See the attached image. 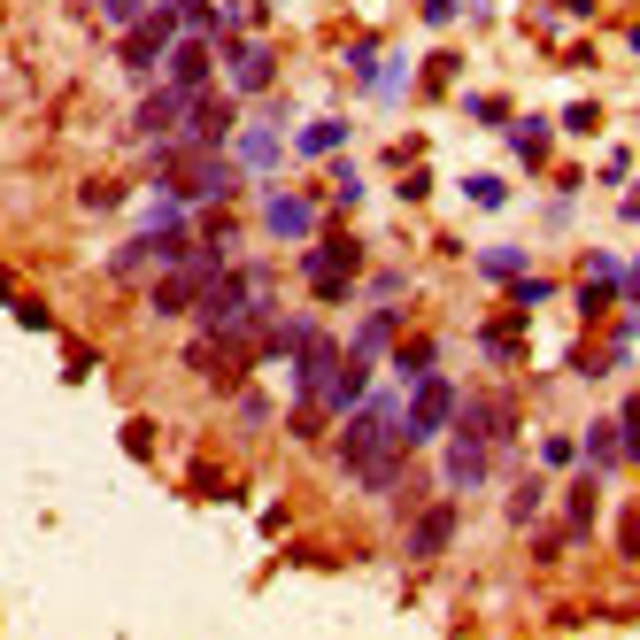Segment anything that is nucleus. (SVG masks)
<instances>
[{"label": "nucleus", "mask_w": 640, "mask_h": 640, "mask_svg": "<svg viewBox=\"0 0 640 640\" xmlns=\"http://www.w3.org/2000/svg\"><path fill=\"white\" fill-rule=\"evenodd\" d=\"M610 302H618V286H610V278H587V286H579V317H602Z\"/></svg>", "instance_id": "obj_29"}, {"label": "nucleus", "mask_w": 640, "mask_h": 640, "mask_svg": "<svg viewBox=\"0 0 640 640\" xmlns=\"http://www.w3.org/2000/svg\"><path fill=\"white\" fill-rule=\"evenodd\" d=\"M471 116H479V124H509V101H501V93H479Z\"/></svg>", "instance_id": "obj_38"}, {"label": "nucleus", "mask_w": 640, "mask_h": 640, "mask_svg": "<svg viewBox=\"0 0 640 640\" xmlns=\"http://www.w3.org/2000/svg\"><path fill=\"white\" fill-rule=\"evenodd\" d=\"M240 425L263 433V425H271V402H263V394H240Z\"/></svg>", "instance_id": "obj_36"}, {"label": "nucleus", "mask_w": 640, "mask_h": 640, "mask_svg": "<svg viewBox=\"0 0 640 640\" xmlns=\"http://www.w3.org/2000/svg\"><path fill=\"white\" fill-rule=\"evenodd\" d=\"M540 464H548V471H571V464H579V440L548 433V440H540Z\"/></svg>", "instance_id": "obj_30"}, {"label": "nucleus", "mask_w": 640, "mask_h": 640, "mask_svg": "<svg viewBox=\"0 0 640 640\" xmlns=\"http://www.w3.org/2000/svg\"><path fill=\"white\" fill-rule=\"evenodd\" d=\"M618 425H626V464H640V394H626V409H618Z\"/></svg>", "instance_id": "obj_34"}, {"label": "nucleus", "mask_w": 640, "mask_h": 640, "mask_svg": "<svg viewBox=\"0 0 640 640\" xmlns=\"http://www.w3.org/2000/svg\"><path fill=\"white\" fill-rule=\"evenodd\" d=\"M0 302H8V317L23 324V332H54V317H47V302H39V294H23V286H8Z\"/></svg>", "instance_id": "obj_26"}, {"label": "nucleus", "mask_w": 640, "mask_h": 640, "mask_svg": "<svg viewBox=\"0 0 640 640\" xmlns=\"http://www.w3.org/2000/svg\"><path fill=\"white\" fill-rule=\"evenodd\" d=\"M425 370H440V339H433V332L394 339V386H409V378H425Z\"/></svg>", "instance_id": "obj_22"}, {"label": "nucleus", "mask_w": 640, "mask_h": 640, "mask_svg": "<svg viewBox=\"0 0 640 640\" xmlns=\"http://www.w3.org/2000/svg\"><path fill=\"white\" fill-rule=\"evenodd\" d=\"M370 370H378V363H363V355H347V363L332 370V386H324V409H332V417H347V409H355V402L370 394Z\"/></svg>", "instance_id": "obj_17"}, {"label": "nucleus", "mask_w": 640, "mask_h": 640, "mask_svg": "<svg viewBox=\"0 0 640 640\" xmlns=\"http://www.w3.org/2000/svg\"><path fill=\"white\" fill-rule=\"evenodd\" d=\"M177 31H185V23H177V16L155 0V8L124 31V47H116V54H124V70H132V78H162V54L177 47Z\"/></svg>", "instance_id": "obj_6"}, {"label": "nucleus", "mask_w": 640, "mask_h": 640, "mask_svg": "<svg viewBox=\"0 0 640 640\" xmlns=\"http://www.w3.org/2000/svg\"><path fill=\"white\" fill-rule=\"evenodd\" d=\"M525 271H532L525 247H486L479 255V278H494V286H509V278H525Z\"/></svg>", "instance_id": "obj_24"}, {"label": "nucleus", "mask_w": 640, "mask_h": 640, "mask_svg": "<svg viewBox=\"0 0 640 640\" xmlns=\"http://www.w3.org/2000/svg\"><path fill=\"white\" fill-rule=\"evenodd\" d=\"M456 532H464L456 494H448V501H425V509L409 517V556H417V563H433V556H448V548H456Z\"/></svg>", "instance_id": "obj_11"}, {"label": "nucleus", "mask_w": 640, "mask_h": 640, "mask_svg": "<svg viewBox=\"0 0 640 640\" xmlns=\"http://www.w3.org/2000/svg\"><path fill=\"white\" fill-rule=\"evenodd\" d=\"M201 93H185V85H170V78H155L148 93H140V109H132V140H170L177 124H185V109H193Z\"/></svg>", "instance_id": "obj_8"}, {"label": "nucleus", "mask_w": 640, "mask_h": 640, "mask_svg": "<svg viewBox=\"0 0 640 640\" xmlns=\"http://www.w3.org/2000/svg\"><path fill=\"white\" fill-rule=\"evenodd\" d=\"M618 224H633V232H640V185H626V201H618Z\"/></svg>", "instance_id": "obj_42"}, {"label": "nucleus", "mask_w": 640, "mask_h": 640, "mask_svg": "<svg viewBox=\"0 0 640 640\" xmlns=\"http://www.w3.org/2000/svg\"><path fill=\"white\" fill-rule=\"evenodd\" d=\"M286 155H294V148H286V109H278V101H271V109H255V116L232 132V162H240L247 177H271Z\"/></svg>", "instance_id": "obj_3"}, {"label": "nucleus", "mask_w": 640, "mask_h": 640, "mask_svg": "<svg viewBox=\"0 0 640 640\" xmlns=\"http://www.w3.org/2000/svg\"><path fill=\"white\" fill-rule=\"evenodd\" d=\"M355 201H363V170L332 155V216H339V209H355Z\"/></svg>", "instance_id": "obj_27"}, {"label": "nucleus", "mask_w": 640, "mask_h": 640, "mask_svg": "<svg viewBox=\"0 0 640 640\" xmlns=\"http://www.w3.org/2000/svg\"><path fill=\"white\" fill-rule=\"evenodd\" d=\"M302 271H309V294H317V302H347V294H355V271H363V240H355V232H332V240L309 247Z\"/></svg>", "instance_id": "obj_4"}, {"label": "nucleus", "mask_w": 640, "mask_h": 640, "mask_svg": "<svg viewBox=\"0 0 640 640\" xmlns=\"http://www.w3.org/2000/svg\"><path fill=\"white\" fill-rule=\"evenodd\" d=\"M363 294H370V302H402L409 278H402V271H378V278H363Z\"/></svg>", "instance_id": "obj_31"}, {"label": "nucleus", "mask_w": 640, "mask_h": 640, "mask_svg": "<svg viewBox=\"0 0 640 640\" xmlns=\"http://www.w3.org/2000/svg\"><path fill=\"white\" fill-rule=\"evenodd\" d=\"M618 548H626V556H640V501L626 509V532H618Z\"/></svg>", "instance_id": "obj_40"}, {"label": "nucleus", "mask_w": 640, "mask_h": 640, "mask_svg": "<svg viewBox=\"0 0 640 640\" xmlns=\"http://www.w3.org/2000/svg\"><path fill=\"white\" fill-rule=\"evenodd\" d=\"M579 464H587L595 479H602V471H618V464H626V425H618V417H595V425H587V440H579Z\"/></svg>", "instance_id": "obj_15"}, {"label": "nucleus", "mask_w": 640, "mask_h": 640, "mask_svg": "<svg viewBox=\"0 0 640 640\" xmlns=\"http://www.w3.org/2000/svg\"><path fill=\"white\" fill-rule=\"evenodd\" d=\"M339 363H347V347H339V339L317 324V332L302 339V355H294V394L324 402V386H332V370H339Z\"/></svg>", "instance_id": "obj_13"}, {"label": "nucleus", "mask_w": 640, "mask_h": 640, "mask_svg": "<svg viewBox=\"0 0 640 640\" xmlns=\"http://www.w3.org/2000/svg\"><path fill=\"white\" fill-rule=\"evenodd\" d=\"M309 332H317V317H271L263 339H255V355H263V363H286V355H302Z\"/></svg>", "instance_id": "obj_19"}, {"label": "nucleus", "mask_w": 640, "mask_h": 640, "mask_svg": "<svg viewBox=\"0 0 640 640\" xmlns=\"http://www.w3.org/2000/svg\"><path fill=\"white\" fill-rule=\"evenodd\" d=\"M363 93H370V101H394V93H409V54H378V70L363 78Z\"/></svg>", "instance_id": "obj_23"}, {"label": "nucleus", "mask_w": 640, "mask_h": 640, "mask_svg": "<svg viewBox=\"0 0 640 640\" xmlns=\"http://www.w3.org/2000/svg\"><path fill=\"white\" fill-rule=\"evenodd\" d=\"M464 193H471V201H479V209H509V185H501V177H471V185H464Z\"/></svg>", "instance_id": "obj_35"}, {"label": "nucleus", "mask_w": 640, "mask_h": 640, "mask_svg": "<svg viewBox=\"0 0 640 640\" xmlns=\"http://www.w3.org/2000/svg\"><path fill=\"white\" fill-rule=\"evenodd\" d=\"M278 85V47L263 39V31H240L232 47H224V93H240V101H263Z\"/></svg>", "instance_id": "obj_2"}, {"label": "nucleus", "mask_w": 640, "mask_h": 640, "mask_svg": "<svg viewBox=\"0 0 640 640\" xmlns=\"http://www.w3.org/2000/svg\"><path fill=\"white\" fill-rule=\"evenodd\" d=\"M224 54H216V39H201V31H177V47L162 54V78L170 85H185V93H209V70H216Z\"/></svg>", "instance_id": "obj_12"}, {"label": "nucleus", "mask_w": 640, "mask_h": 640, "mask_svg": "<svg viewBox=\"0 0 640 640\" xmlns=\"http://www.w3.org/2000/svg\"><path fill=\"white\" fill-rule=\"evenodd\" d=\"M339 148H347V116H309L294 132V155H309V162H332Z\"/></svg>", "instance_id": "obj_20"}, {"label": "nucleus", "mask_w": 640, "mask_h": 640, "mask_svg": "<svg viewBox=\"0 0 640 640\" xmlns=\"http://www.w3.org/2000/svg\"><path fill=\"white\" fill-rule=\"evenodd\" d=\"M595 525H602V486H595V471H579V479L563 486V532L571 540H595Z\"/></svg>", "instance_id": "obj_14"}, {"label": "nucleus", "mask_w": 640, "mask_h": 640, "mask_svg": "<svg viewBox=\"0 0 640 640\" xmlns=\"http://www.w3.org/2000/svg\"><path fill=\"white\" fill-rule=\"evenodd\" d=\"M456 409H464V394H456V378H440V370H425V378L402 386V417H409V440H417V448H433V440L456 425Z\"/></svg>", "instance_id": "obj_1"}, {"label": "nucleus", "mask_w": 640, "mask_h": 640, "mask_svg": "<svg viewBox=\"0 0 640 640\" xmlns=\"http://www.w3.org/2000/svg\"><path fill=\"white\" fill-rule=\"evenodd\" d=\"M602 177H618V185H626V177H633V148H610V162H602Z\"/></svg>", "instance_id": "obj_39"}, {"label": "nucleus", "mask_w": 640, "mask_h": 640, "mask_svg": "<svg viewBox=\"0 0 640 640\" xmlns=\"http://www.w3.org/2000/svg\"><path fill=\"white\" fill-rule=\"evenodd\" d=\"M148 16V0H101V23H116V31H132Z\"/></svg>", "instance_id": "obj_33"}, {"label": "nucleus", "mask_w": 640, "mask_h": 640, "mask_svg": "<svg viewBox=\"0 0 640 640\" xmlns=\"http://www.w3.org/2000/svg\"><path fill=\"white\" fill-rule=\"evenodd\" d=\"M479 347H486V363H501V370H509V363L525 355V309L509 302L501 317H486V324H479Z\"/></svg>", "instance_id": "obj_16"}, {"label": "nucleus", "mask_w": 640, "mask_h": 640, "mask_svg": "<svg viewBox=\"0 0 640 640\" xmlns=\"http://www.w3.org/2000/svg\"><path fill=\"white\" fill-rule=\"evenodd\" d=\"M494 471H501V464H494V448H486L471 425H448V433H440V479H448L456 501H464V494H479Z\"/></svg>", "instance_id": "obj_5"}, {"label": "nucleus", "mask_w": 640, "mask_h": 640, "mask_svg": "<svg viewBox=\"0 0 640 640\" xmlns=\"http://www.w3.org/2000/svg\"><path fill=\"white\" fill-rule=\"evenodd\" d=\"M548 116H517L509 124V155H517V170H548Z\"/></svg>", "instance_id": "obj_21"}, {"label": "nucleus", "mask_w": 640, "mask_h": 640, "mask_svg": "<svg viewBox=\"0 0 640 640\" xmlns=\"http://www.w3.org/2000/svg\"><path fill=\"white\" fill-rule=\"evenodd\" d=\"M255 216H263L271 240H317V232H324V201H317V193H263Z\"/></svg>", "instance_id": "obj_9"}, {"label": "nucleus", "mask_w": 640, "mask_h": 640, "mask_svg": "<svg viewBox=\"0 0 640 640\" xmlns=\"http://www.w3.org/2000/svg\"><path fill=\"white\" fill-rule=\"evenodd\" d=\"M548 294H556V286H548V278H532V271H525V278H509V302H517V309H532V302H548Z\"/></svg>", "instance_id": "obj_32"}, {"label": "nucleus", "mask_w": 640, "mask_h": 640, "mask_svg": "<svg viewBox=\"0 0 640 640\" xmlns=\"http://www.w3.org/2000/svg\"><path fill=\"white\" fill-rule=\"evenodd\" d=\"M124 448H132V456H155V425L132 417V425H124Z\"/></svg>", "instance_id": "obj_37"}, {"label": "nucleus", "mask_w": 640, "mask_h": 640, "mask_svg": "<svg viewBox=\"0 0 640 640\" xmlns=\"http://www.w3.org/2000/svg\"><path fill=\"white\" fill-rule=\"evenodd\" d=\"M633 54H640V23H633Z\"/></svg>", "instance_id": "obj_43"}, {"label": "nucleus", "mask_w": 640, "mask_h": 640, "mask_svg": "<svg viewBox=\"0 0 640 640\" xmlns=\"http://www.w3.org/2000/svg\"><path fill=\"white\" fill-rule=\"evenodd\" d=\"M425 23H433V31H448V23H456V0H425Z\"/></svg>", "instance_id": "obj_41"}, {"label": "nucleus", "mask_w": 640, "mask_h": 640, "mask_svg": "<svg viewBox=\"0 0 640 640\" xmlns=\"http://www.w3.org/2000/svg\"><path fill=\"white\" fill-rule=\"evenodd\" d=\"M177 132H185L193 148H232V132H240V93H201Z\"/></svg>", "instance_id": "obj_10"}, {"label": "nucleus", "mask_w": 640, "mask_h": 640, "mask_svg": "<svg viewBox=\"0 0 640 640\" xmlns=\"http://www.w3.org/2000/svg\"><path fill=\"white\" fill-rule=\"evenodd\" d=\"M78 209H85V216H109V209H116V185H109V177H85V185H78Z\"/></svg>", "instance_id": "obj_28"}, {"label": "nucleus", "mask_w": 640, "mask_h": 640, "mask_svg": "<svg viewBox=\"0 0 640 640\" xmlns=\"http://www.w3.org/2000/svg\"><path fill=\"white\" fill-rule=\"evenodd\" d=\"M540 501H548V486H540V479H517V486H509V509H501V517L525 532V525H540Z\"/></svg>", "instance_id": "obj_25"}, {"label": "nucleus", "mask_w": 640, "mask_h": 640, "mask_svg": "<svg viewBox=\"0 0 640 640\" xmlns=\"http://www.w3.org/2000/svg\"><path fill=\"white\" fill-rule=\"evenodd\" d=\"M394 339H402V317H394V309H386V302H378V309H370V317L355 324V339H347V355H363V363H378V355H386V347H394Z\"/></svg>", "instance_id": "obj_18"}, {"label": "nucleus", "mask_w": 640, "mask_h": 640, "mask_svg": "<svg viewBox=\"0 0 640 640\" xmlns=\"http://www.w3.org/2000/svg\"><path fill=\"white\" fill-rule=\"evenodd\" d=\"M456 425H471V433H479L486 448H494V464H509V456H517V402H509V394H464Z\"/></svg>", "instance_id": "obj_7"}]
</instances>
